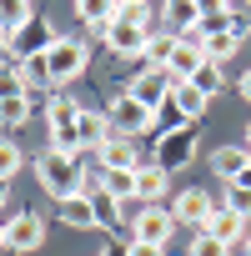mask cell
Listing matches in <instances>:
<instances>
[{
	"mask_svg": "<svg viewBox=\"0 0 251 256\" xmlns=\"http://www.w3.org/2000/svg\"><path fill=\"white\" fill-rule=\"evenodd\" d=\"M76 16H80L90 30H106V26L120 16V0H76Z\"/></svg>",
	"mask_w": 251,
	"mask_h": 256,
	"instance_id": "cell-22",
	"label": "cell"
},
{
	"mask_svg": "<svg viewBox=\"0 0 251 256\" xmlns=\"http://www.w3.org/2000/svg\"><path fill=\"white\" fill-rule=\"evenodd\" d=\"M171 216H176V226H206L211 221V191H201V186L181 191L171 201Z\"/></svg>",
	"mask_w": 251,
	"mask_h": 256,
	"instance_id": "cell-11",
	"label": "cell"
},
{
	"mask_svg": "<svg viewBox=\"0 0 251 256\" xmlns=\"http://www.w3.org/2000/svg\"><path fill=\"white\" fill-rule=\"evenodd\" d=\"M201 231H206V236H216V241H226V246L251 241V236H246V216H236L231 206H226V211H211V221H206Z\"/></svg>",
	"mask_w": 251,
	"mask_h": 256,
	"instance_id": "cell-18",
	"label": "cell"
},
{
	"mask_svg": "<svg viewBox=\"0 0 251 256\" xmlns=\"http://www.w3.org/2000/svg\"><path fill=\"white\" fill-rule=\"evenodd\" d=\"M246 256H251V241H246Z\"/></svg>",
	"mask_w": 251,
	"mask_h": 256,
	"instance_id": "cell-40",
	"label": "cell"
},
{
	"mask_svg": "<svg viewBox=\"0 0 251 256\" xmlns=\"http://www.w3.org/2000/svg\"><path fill=\"white\" fill-rule=\"evenodd\" d=\"M246 166H251V151H246V146H216V151H211V171H216L221 181H236Z\"/></svg>",
	"mask_w": 251,
	"mask_h": 256,
	"instance_id": "cell-19",
	"label": "cell"
},
{
	"mask_svg": "<svg viewBox=\"0 0 251 256\" xmlns=\"http://www.w3.org/2000/svg\"><path fill=\"white\" fill-rule=\"evenodd\" d=\"M0 201H6V181H0Z\"/></svg>",
	"mask_w": 251,
	"mask_h": 256,
	"instance_id": "cell-39",
	"label": "cell"
},
{
	"mask_svg": "<svg viewBox=\"0 0 251 256\" xmlns=\"http://www.w3.org/2000/svg\"><path fill=\"white\" fill-rule=\"evenodd\" d=\"M226 206H231L236 216H246V221H251V191H241V186H231V191H226Z\"/></svg>",
	"mask_w": 251,
	"mask_h": 256,
	"instance_id": "cell-32",
	"label": "cell"
},
{
	"mask_svg": "<svg viewBox=\"0 0 251 256\" xmlns=\"http://www.w3.org/2000/svg\"><path fill=\"white\" fill-rule=\"evenodd\" d=\"M196 40H201L206 60H211V66H221V60H231V56H236V46H241V30H221V36H196Z\"/></svg>",
	"mask_w": 251,
	"mask_h": 256,
	"instance_id": "cell-23",
	"label": "cell"
},
{
	"mask_svg": "<svg viewBox=\"0 0 251 256\" xmlns=\"http://www.w3.org/2000/svg\"><path fill=\"white\" fill-rule=\"evenodd\" d=\"M0 60H10V36L0 30Z\"/></svg>",
	"mask_w": 251,
	"mask_h": 256,
	"instance_id": "cell-34",
	"label": "cell"
},
{
	"mask_svg": "<svg viewBox=\"0 0 251 256\" xmlns=\"http://www.w3.org/2000/svg\"><path fill=\"white\" fill-rule=\"evenodd\" d=\"M86 60H90V46H86V40H76V36H60V40L46 50L50 86H66V80H76V76L86 70Z\"/></svg>",
	"mask_w": 251,
	"mask_h": 256,
	"instance_id": "cell-4",
	"label": "cell"
},
{
	"mask_svg": "<svg viewBox=\"0 0 251 256\" xmlns=\"http://www.w3.org/2000/svg\"><path fill=\"white\" fill-rule=\"evenodd\" d=\"M191 86H196V90H206V96H216V90H221V66H211V60H206V66L196 70V80H191Z\"/></svg>",
	"mask_w": 251,
	"mask_h": 256,
	"instance_id": "cell-30",
	"label": "cell"
},
{
	"mask_svg": "<svg viewBox=\"0 0 251 256\" xmlns=\"http://www.w3.org/2000/svg\"><path fill=\"white\" fill-rule=\"evenodd\" d=\"M100 36H106V46H110L116 56H136V60H141V50H146V36H151V30H141V26H131V20H110Z\"/></svg>",
	"mask_w": 251,
	"mask_h": 256,
	"instance_id": "cell-13",
	"label": "cell"
},
{
	"mask_svg": "<svg viewBox=\"0 0 251 256\" xmlns=\"http://www.w3.org/2000/svg\"><path fill=\"white\" fill-rule=\"evenodd\" d=\"M90 156H100V171H136L146 156H136V146L126 141V136H110L100 151H90Z\"/></svg>",
	"mask_w": 251,
	"mask_h": 256,
	"instance_id": "cell-15",
	"label": "cell"
},
{
	"mask_svg": "<svg viewBox=\"0 0 251 256\" xmlns=\"http://www.w3.org/2000/svg\"><path fill=\"white\" fill-rule=\"evenodd\" d=\"M30 120V96H6L0 100V126H26Z\"/></svg>",
	"mask_w": 251,
	"mask_h": 256,
	"instance_id": "cell-26",
	"label": "cell"
},
{
	"mask_svg": "<svg viewBox=\"0 0 251 256\" xmlns=\"http://www.w3.org/2000/svg\"><path fill=\"white\" fill-rule=\"evenodd\" d=\"M206 106H211V96L206 90H196L191 80H181V86H171V100H166V110H176L186 126H196L201 116H206Z\"/></svg>",
	"mask_w": 251,
	"mask_h": 256,
	"instance_id": "cell-12",
	"label": "cell"
},
{
	"mask_svg": "<svg viewBox=\"0 0 251 256\" xmlns=\"http://www.w3.org/2000/svg\"><path fill=\"white\" fill-rule=\"evenodd\" d=\"M60 36L50 30V20H40V16H30L16 36H10V60H30V56H46L50 46H56Z\"/></svg>",
	"mask_w": 251,
	"mask_h": 256,
	"instance_id": "cell-7",
	"label": "cell"
},
{
	"mask_svg": "<svg viewBox=\"0 0 251 256\" xmlns=\"http://www.w3.org/2000/svg\"><path fill=\"white\" fill-rule=\"evenodd\" d=\"M186 256H231V246L201 231V236H191V251H186Z\"/></svg>",
	"mask_w": 251,
	"mask_h": 256,
	"instance_id": "cell-28",
	"label": "cell"
},
{
	"mask_svg": "<svg viewBox=\"0 0 251 256\" xmlns=\"http://www.w3.org/2000/svg\"><path fill=\"white\" fill-rule=\"evenodd\" d=\"M191 156H196V126L181 120V126H171V131L156 141V156H151V161L166 166V171H176V166H186Z\"/></svg>",
	"mask_w": 251,
	"mask_h": 256,
	"instance_id": "cell-6",
	"label": "cell"
},
{
	"mask_svg": "<svg viewBox=\"0 0 251 256\" xmlns=\"http://www.w3.org/2000/svg\"><path fill=\"white\" fill-rule=\"evenodd\" d=\"M201 66H206V50H201V40H196V30H191V36L176 40V50H171V60H166V76H171V86H181V80H196Z\"/></svg>",
	"mask_w": 251,
	"mask_h": 256,
	"instance_id": "cell-8",
	"label": "cell"
},
{
	"mask_svg": "<svg viewBox=\"0 0 251 256\" xmlns=\"http://www.w3.org/2000/svg\"><path fill=\"white\" fill-rule=\"evenodd\" d=\"M171 231H176V216H171V206H161V201H146V206H141V216L131 221V241L166 246V241H171Z\"/></svg>",
	"mask_w": 251,
	"mask_h": 256,
	"instance_id": "cell-5",
	"label": "cell"
},
{
	"mask_svg": "<svg viewBox=\"0 0 251 256\" xmlns=\"http://www.w3.org/2000/svg\"><path fill=\"white\" fill-rule=\"evenodd\" d=\"M30 16H36V10H30V0H0V30H6V36H16Z\"/></svg>",
	"mask_w": 251,
	"mask_h": 256,
	"instance_id": "cell-25",
	"label": "cell"
},
{
	"mask_svg": "<svg viewBox=\"0 0 251 256\" xmlns=\"http://www.w3.org/2000/svg\"><path fill=\"white\" fill-rule=\"evenodd\" d=\"M126 256H166V246H151V241H126Z\"/></svg>",
	"mask_w": 251,
	"mask_h": 256,
	"instance_id": "cell-33",
	"label": "cell"
},
{
	"mask_svg": "<svg viewBox=\"0 0 251 256\" xmlns=\"http://www.w3.org/2000/svg\"><path fill=\"white\" fill-rule=\"evenodd\" d=\"M20 70H26V80L36 86V80H46L50 86V70H46V56H30V60H20Z\"/></svg>",
	"mask_w": 251,
	"mask_h": 256,
	"instance_id": "cell-31",
	"label": "cell"
},
{
	"mask_svg": "<svg viewBox=\"0 0 251 256\" xmlns=\"http://www.w3.org/2000/svg\"><path fill=\"white\" fill-rule=\"evenodd\" d=\"M110 136H116L110 120H106L100 110H86V106H80V151H100Z\"/></svg>",
	"mask_w": 251,
	"mask_h": 256,
	"instance_id": "cell-20",
	"label": "cell"
},
{
	"mask_svg": "<svg viewBox=\"0 0 251 256\" xmlns=\"http://www.w3.org/2000/svg\"><path fill=\"white\" fill-rule=\"evenodd\" d=\"M56 211H60V221H66V226H76V231L100 226V221H96V196H90V191H76V196L56 201Z\"/></svg>",
	"mask_w": 251,
	"mask_h": 256,
	"instance_id": "cell-14",
	"label": "cell"
},
{
	"mask_svg": "<svg viewBox=\"0 0 251 256\" xmlns=\"http://www.w3.org/2000/svg\"><path fill=\"white\" fill-rule=\"evenodd\" d=\"M40 241H46V216L20 211V216L6 221V246H10V251H36Z\"/></svg>",
	"mask_w": 251,
	"mask_h": 256,
	"instance_id": "cell-9",
	"label": "cell"
},
{
	"mask_svg": "<svg viewBox=\"0 0 251 256\" xmlns=\"http://www.w3.org/2000/svg\"><path fill=\"white\" fill-rule=\"evenodd\" d=\"M36 176H40L46 196H56V201H66V196L96 186V181L86 176V151H76V156H66V151H40V156H36Z\"/></svg>",
	"mask_w": 251,
	"mask_h": 256,
	"instance_id": "cell-1",
	"label": "cell"
},
{
	"mask_svg": "<svg viewBox=\"0 0 251 256\" xmlns=\"http://www.w3.org/2000/svg\"><path fill=\"white\" fill-rule=\"evenodd\" d=\"M46 131H50V151L76 156L80 151V106L70 96H50L46 106Z\"/></svg>",
	"mask_w": 251,
	"mask_h": 256,
	"instance_id": "cell-2",
	"label": "cell"
},
{
	"mask_svg": "<svg viewBox=\"0 0 251 256\" xmlns=\"http://www.w3.org/2000/svg\"><path fill=\"white\" fill-rule=\"evenodd\" d=\"M106 120H110V131L116 136H126V141H136V136H146L151 126H156V110H146L131 90H120L110 106H106Z\"/></svg>",
	"mask_w": 251,
	"mask_h": 256,
	"instance_id": "cell-3",
	"label": "cell"
},
{
	"mask_svg": "<svg viewBox=\"0 0 251 256\" xmlns=\"http://www.w3.org/2000/svg\"><path fill=\"white\" fill-rule=\"evenodd\" d=\"M176 40H181V36H171V30H151V36H146V50H141V66H146V70H166Z\"/></svg>",
	"mask_w": 251,
	"mask_h": 256,
	"instance_id": "cell-21",
	"label": "cell"
},
{
	"mask_svg": "<svg viewBox=\"0 0 251 256\" xmlns=\"http://www.w3.org/2000/svg\"><path fill=\"white\" fill-rule=\"evenodd\" d=\"M131 96H136L146 110H156V116H161V106L171 100V76H166V70H146V66H141V76L131 80Z\"/></svg>",
	"mask_w": 251,
	"mask_h": 256,
	"instance_id": "cell-10",
	"label": "cell"
},
{
	"mask_svg": "<svg viewBox=\"0 0 251 256\" xmlns=\"http://www.w3.org/2000/svg\"><path fill=\"white\" fill-rule=\"evenodd\" d=\"M120 6H141V0H120Z\"/></svg>",
	"mask_w": 251,
	"mask_h": 256,
	"instance_id": "cell-38",
	"label": "cell"
},
{
	"mask_svg": "<svg viewBox=\"0 0 251 256\" xmlns=\"http://www.w3.org/2000/svg\"><path fill=\"white\" fill-rule=\"evenodd\" d=\"M246 151H251V126H246Z\"/></svg>",
	"mask_w": 251,
	"mask_h": 256,
	"instance_id": "cell-37",
	"label": "cell"
},
{
	"mask_svg": "<svg viewBox=\"0 0 251 256\" xmlns=\"http://www.w3.org/2000/svg\"><path fill=\"white\" fill-rule=\"evenodd\" d=\"M241 96L251 100V70H241Z\"/></svg>",
	"mask_w": 251,
	"mask_h": 256,
	"instance_id": "cell-35",
	"label": "cell"
},
{
	"mask_svg": "<svg viewBox=\"0 0 251 256\" xmlns=\"http://www.w3.org/2000/svg\"><path fill=\"white\" fill-rule=\"evenodd\" d=\"M161 20H166L171 36H191V30L201 26V6H196V0H166V6H161Z\"/></svg>",
	"mask_w": 251,
	"mask_h": 256,
	"instance_id": "cell-16",
	"label": "cell"
},
{
	"mask_svg": "<svg viewBox=\"0 0 251 256\" xmlns=\"http://www.w3.org/2000/svg\"><path fill=\"white\" fill-rule=\"evenodd\" d=\"M0 246H6V221H0Z\"/></svg>",
	"mask_w": 251,
	"mask_h": 256,
	"instance_id": "cell-36",
	"label": "cell"
},
{
	"mask_svg": "<svg viewBox=\"0 0 251 256\" xmlns=\"http://www.w3.org/2000/svg\"><path fill=\"white\" fill-rule=\"evenodd\" d=\"M166 186H171V171H166V166H156V161L146 156V161L136 166V196H141V201H161V196H166Z\"/></svg>",
	"mask_w": 251,
	"mask_h": 256,
	"instance_id": "cell-17",
	"label": "cell"
},
{
	"mask_svg": "<svg viewBox=\"0 0 251 256\" xmlns=\"http://www.w3.org/2000/svg\"><path fill=\"white\" fill-rule=\"evenodd\" d=\"M96 186H100L106 196H116V201H120V196H136V171H100Z\"/></svg>",
	"mask_w": 251,
	"mask_h": 256,
	"instance_id": "cell-24",
	"label": "cell"
},
{
	"mask_svg": "<svg viewBox=\"0 0 251 256\" xmlns=\"http://www.w3.org/2000/svg\"><path fill=\"white\" fill-rule=\"evenodd\" d=\"M26 70H20V60L16 66H0V100H6V96H26Z\"/></svg>",
	"mask_w": 251,
	"mask_h": 256,
	"instance_id": "cell-27",
	"label": "cell"
},
{
	"mask_svg": "<svg viewBox=\"0 0 251 256\" xmlns=\"http://www.w3.org/2000/svg\"><path fill=\"white\" fill-rule=\"evenodd\" d=\"M20 171V146L16 141H0V181H10Z\"/></svg>",
	"mask_w": 251,
	"mask_h": 256,
	"instance_id": "cell-29",
	"label": "cell"
}]
</instances>
